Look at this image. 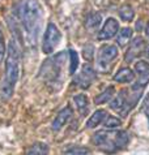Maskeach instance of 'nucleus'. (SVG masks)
Returning <instances> with one entry per match:
<instances>
[{"label":"nucleus","instance_id":"f257e3e1","mask_svg":"<svg viewBox=\"0 0 149 155\" xmlns=\"http://www.w3.org/2000/svg\"><path fill=\"white\" fill-rule=\"evenodd\" d=\"M16 13L26 34L29 45L34 47L37 45L42 28V9L38 0H21L17 4Z\"/></svg>","mask_w":149,"mask_h":155},{"label":"nucleus","instance_id":"1a4fd4ad","mask_svg":"<svg viewBox=\"0 0 149 155\" xmlns=\"http://www.w3.org/2000/svg\"><path fill=\"white\" fill-rule=\"evenodd\" d=\"M145 48H147V45H145V42H144L143 38H140V37L135 38L133 42L131 43V46L128 47V50H127L124 60L127 63H132L135 59L141 56L144 54V51H145Z\"/></svg>","mask_w":149,"mask_h":155},{"label":"nucleus","instance_id":"ddd939ff","mask_svg":"<svg viewBox=\"0 0 149 155\" xmlns=\"http://www.w3.org/2000/svg\"><path fill=\"white\" fill-rule=\"evenodd\" d=\"M133 78H135V73L130 68H122L114 76V81L119 84H128L131 81H133Z\"/></svg>","mask_w":149,"mask_h":155},{"label":"nucleus","instance_id":"4be33fe9","mask_svg":"<svg viewBox=\"0 0 149 155\" xmlns=\"http://www.w3.org/2000/svg\"><path fill=\"white\" fill-rule=\"evenodd\" d=\"M133 15H135V12L130 5H123L119 9V16L123 21H131L133 18Z\"/></svg>","mask_w":149,"mask_h":155},{"label":"nucleus","instance_id":"39448f33","mask_svg":"<svg viewBox=\"0 0 149 155\" xmlns=\"http://www.w3.org/2000/svg\"><path fill=\"white\" fill-rule=\"evenodd\" d=\"M118 58V48L113 45H105L101 47L97 56V67L101 72H107L110 64Z\"/></svg>","mask_w":149,"mask_h":155},{"label":"nucleus","instance_id":"9b49d317","mask_svg":"<svg viewBox=\"0 0 149 155\" xmlns=\"http://www.w3.org/2000/svg\"><path fill=\"white\" fill-rule=\"evenodd\" d=\"M72 115H73V111H72L71 107H64V108L60 111L58 115H56V117L54 119V121H52V125H51L52 130H54V132L60 130V129H62L65 124H67L69 120L72 119Z\"/></svg>","mask_w":149,"mask_h":155},{"label":"nucleus","instance_id":"2eb2a0df","mask_svg":"<svg viewBox=\"0 0 149 155\" xmlns=\"http://www.w3.org/2000/svg\"><path fill=\"white\" fill-rule=\"evenodd\" d=\"M107 117V112L105 110H98L90 116V119H88L86 121V128L94 129L95 127H98L101 123L105 121V119Z\"/></svg>","mask_w":149,"mask_h":155},{"label":"nucleus","instance_id":"f03ea898","mask_svg":"<svg viewBox=\"0 0 149 155\" xmlns=\"http://www.w3.org/2000/svg\"><path fill=\"white\" fill-rule=\"evenodd\" d=\"M20 74V51L16 41L11 39L8 43V52L5 59V76H4L2 87H0V99L7 102L12 98L15 87Z\"/></svg>","mask_w":149,"mask_h":155},{"label":"nucleus","instance_id":"a211bd4d","mask_svg":"<svg viewBox=\"0 0 149 155\" xmlns=\"http://www.w3.org/2000/svg\"><path fill=\"white\" fill-rule=\"evenodd\" d=\"M114 93H115L114 86H107L102 93L98 94V95L94 98V103L95 104H103V103H107L109 101H111V99L114 98Z\"/></svg>","mask_w":149,"mask_h":155},{"label":"nucleus","instance_id":"f3484780","mask_svg":"<svg viewBox=\"0 0 149 155\" xmlns=\"http://www.w3.org/2000/svg\"><path fill=\"white\" fill-rule=\"evenodd\" d=\"M101 21H102V16L99 13H97V12L89 13L85 20V28L89 31H93V30H95L101 25Z\"/></svg>","mask_w":149,"mask_h":155},{"label":"nucleus","instance_id":"9d476101","mask_svg":"<svg viewBox=\"0 0 149 155\" xmlns=\"http://www.w3.org/2000/svg\"><path fill=\"white\" fill-rule=\"evenodd\" d=\"M118 30H119V24H118V21L115 18H110L106 20V22H105L102 30L99 31L98 34V39L99 41H106V39H110L113 38L114 35H116Z\"/></svg>","mask_w":149,"mask_h":155},{"label":"nucleus","instance_id":"aec40b11","mask_svg":"<svg viewBox=\"0 0 149 155\" xmlns=\"http://www.w3.org/2000/svg\"><path fill=\"white\" fill-rule=\"evenodd\" d=\"M132 38V30H131L130 28H123L119 31V34H118V45H119L120 47H124L127 46V43L130 42V39Z\"/></svg>","mask_w":149,"mask_h":155},{"label":"nucleus","instance_id":"c85d7f7f","mask_svg":"<svg viewBox=\"0 0 149 155\" xmlns=\"http://www.w3.org/2000/svg\"><path fill=\"white\" fill-rule=\"evenodd\" d=\"M147 55H148V58H149V47H148V51H147Z\"/></svg>","mask_w":149,"mask_h":155},{"label":"nucleus","instance_id":"6e6552de","mask_svg":"<svg viewBox=\"0 0 149 155\" xmlns=\"http://www.w3.org/2000/svg\"><path fill=\"white\" fill-rule=\"evenodd\" d=\"M94 80H95L94 69L89 64H85V65H82L80 74H77V77H74L73 84L77 85V87H80V89H88L94 82Z\"/></svg>","mask_w":149,"mask_h":155},{"label":"nucleus","instance_id":"20e7f679","mask_svg":"<svg viewBox=\"0 0 149 155\" xmlns=\"http://www.w3.org/2000/svg\"><path fill=\"white\" fill-rule=\"evenodd\" d=\"M64 61H65V52H59V54H56L55 56L47 59L46 61L42 64L39 77H42L47 82H55L60 77Z\"/></svg>","mask_w":149,"mask_h":155},{"label":"nucleus","instance_id":"a878e982","mask_svg":"<svg viewBox=\"0 0 149 155\" xmlns=\"http://www.w3.org/2000/svg\"><path fill=\"white\" fill-rule=\"evenodd\" d=\"M4 52H5V46H4L3 31H2V28H0V64L4 60Z\"/></svg>","mask_w":149,"mask_h":155},{"label":"nucleus","instance_id":"393cba45","mask_svg":"<svg viewBox=\"0 0 149 155\" xmlns=\"http://www.w3.org/2000/svg\"><path fill=\"white\" fill-rule=\"evenodd\" d=\"M93 51H94L93 45H86V47L84 48V56H85L86 60L93 59Z\"/></svg>","mask_w":149,"mask_h":155},{"label":"nucleus","instance_id":"4468645a","mask_svg":"<svg viewBox=\"0 0 149 155\" xmlns=\"http://www.w3.org/2000/svg\"><path fill=\"white\" fill-rule=\"evenodd\" d=\"M126 101H127V90H122L116 94V97L113 98V101L110 102V107L114 111H118V112H122L126 106Z\"/></svg>","mask_w":149,"mask_h":155},{"label":"nucleus","instance_id":"5701e85b","mask_svg":"<svg viewBox=\"0 0 149 155\" xmlns=\"http://www.w3.org/2000/svg\"><path fill=\"white\" fill-rule=\"evenodd\" d=\"M103 125H105V128H107L111 130V129L119 128L122 125V121L118 117H115V116H107L103 121Z\"/></svg>","mask_w":149,"mask_h":155},{"label":"nucleus","instance_id":"f8f14e48","mask_svg":"<svg viewBox=\"0 0 149 155\" xmlns=\"http://www.w3.org/2000/svg\"><path fill=\"white\" fill-rule=\"evenodd\" d=\"M135 71L140 76L137 82L145 86L149 82V64L147 61H144V60H140V61L135 64Z\"/></svg>","mask_w":149,"mask_h":155},{"label":"nucleus","instance_id":"0eeeda50","mask_svg":"<svg viewBox=\"0 0 149 155\" xmlns=\"http://www.w3.org/2000/svg\"><path fill=\"white\" fill-rule=\"evenodd\" d=\"M143 89H144V85H141L140 82H135L130 87V90H127L126 106H124L123 111L120 112V116H123V117L127 116L130 111L137 104V102L140 101V98H141V95H143Z\"/></svg>","mask_w":149,"mask_h":155},{"label":"nucleus","instance_id":"b1692460","mask_svg":"<svg viewBox=\"0 0 149 155\" xmlns=\"http://www.w3.org/2000/svg\"><path fill=\"white\" fill-rule=\"evenodd\" d=\"M69 60H71V63H69V73L73 74L78 67V55L74 50H69Z\"/></svg>","mask_w":149,"mask_h":155},{"label":"nucleus","instance_id":"412c9836","mask_svg":"<svg viewBox=\"0 0 149 155\" xmlns=\"http://www.w3.org/2000/svg\"><path fill=\"white\" fill-rule=\"evenodd\" d=\"M63 155H90V151L85 147H80V146H73L67 150H64Z\"/></svg>","mask_w":149,"mask_h":155},{"label":"nucleus","instance_id":"cd10ccee","mask_svg":"<svg viewBox=\"0 0 149 155\" xmlns=\"http://www.w3.org/2000/svg\"><path fill=\"white\" fill-rule=\"evenodd\" d=\"M145 34H147V37L149 38V22L147 24V28H145Z\"/></svg>","mask_w":149,"mask_h":155},{"label":"nucleus","instance_id":"bb28decb","mask_svg":"<svg viewBox=\"0 0 149 155\" xmlns=\"http://www.w3.org/2000/svg\"><path fill=\"white\" fill-rule=\"evenodd\" d=\"M144 112H145V115L148 116V120H149V94L147 95L145 101H144Z\"/></svg>","mask_w":149,"mask_h":155},{"label":"nucleus","instance_id":"6ab92c4d","mask_svg":"<svg viewBox=\"0 0 149 155\" xmlns=\"http://www.w3.org/2000/svg\"><path fill=\"white\" fill-rule=\"evenodd\" d=\"M49 154V146L43 142H36L28 149L26 155H47Z\"/></svg>","mask_w":149,"mask_h":155},{"label":"nucleus","instance_id":"7ed1b4c3","mask_svg":"<svg viewBox=\"0 0 149 155\" xmlns=\"http://www.w3.org/2000/svg\"><path fill=\"white\" fill-rule=\"evenodd\" d=\"M93 143L105 153H115L128 145L130 137L124 130H101L93 136Z\"/></svg>","mask_w":149,"mask_h":155},{"label":"nucleus","instance_id":"dca6fc26","mask_svg":"<svg viewBox=\"0 0 149 155\" xmlns=\"http://www.w3.org/2000/svg\"><path fill=\"white\" fill-rule=\"evenodd\" d=\"M73 101H74V104H76L80 115L86 116L88 112H89V101H88L85 94H77V95H74Z\"/></svg>","mask_w":149,"mask_h":155},{"label":"nucleus","instance_id":"423d86ee","mask_svg":"<svg viewBox=\"0 0 149 155\" xmlns=\"http://www.w3.org/2000/svg\"><path fill=\"white\" fill-rule=\"evenodd\" d=\"M60 39H62V34H60L59 29L55 26L52 22L47 25V29L43 35V45H42V51L47 55H50L55 47L59 45Z\"/></svg>","mask_w":149,"mask_h":155}]
</instances>
